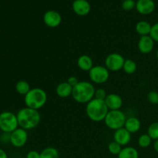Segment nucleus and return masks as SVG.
<instances>
[{"mask_svg":"<svg viewBox=\"0 0 158 158\" xmlns=\"http://www.w3.org/2000/svg\"><path fill=\"white\" fill-rule=\"evenodd\" d=\"M19 126L25 130H32L36 127L41 121V116L37 110L32 108H22L16 114Z\"/></svg>","mask_w":158,"mask_h":158,"instance_id":"f257e3e1","label":"nucleus"},{"mask_svg":"<svg viewBox=\"0 0 158 158\" xmlns=\"http://www.w3.org/2000/svg\"><path fill=\"white\" fill-rule=\"evenodd\" d=\"M0 158H8V155L4 150L0 148Z\"/></svg>","mask_w":158,"mask_h":158,"instance_id":"473e14b6","label":"nucleus"},{"mask_svg":"<svg viewBox=\"0 0 158 158\" xmlns=\"http://www.w3.org/2000/svg\"><path fill=\"white\" fill-rule=\"evenodd\" d=\"M89 77L91 81L97 84H103L110 78V71L106 66H95L89 71Z\"/></svg>","mask_w":158,"mask_h":158,"instance_id":"0eeeda50","label":"nucleus"},{"mask_svg":"<svg viewBox=\"0 0 158 158\" xmlns=\"http://www.w3.org/2000/svg\"><path fill=\"white\" fill-rule=\"evenodd\" d=\"M154 43L155 42L150 35L140 36L137 44V48L141 53L148 54L154 49Z\"/></svg>","mask_w":158,"mask_h":158,"instance_id":"ddd939ff","label":"nucleus"},{"mask_svg":"<svg viewBox=\"0 0 158 158\" xmlns=\"http://www.w3.org/2000/svg\"><path fill=\"white\" fill-rule=\"evenodd\" d=\"M77 66L83 71H89L94 66L93 60L88 55H82L77 60Z\"/></svg>","mask_w":158,"mask_h":158,"instance_id":"a211bd4d","label":"nucleus"},{"mask_svg":"<svg viewBox=\"0 0 158 158\" xmlns=\"http://www.w3.org/2000/svg\"><path fill=\"white\" fill-rule=\"evenodd\" d=\"M15 89L18 94L26 96L31 89L30 85L25 80H20L15 84Z\"/></svg>","mask_w":158,"mask_h":158,"instance_id":"4be33fe9","label":"nucleus"},{"mask_svg":"<svg viewBox=\"0 0 158 158\" xmlns=\"http://www.w3.org/2000/svg\"><path fill=\"white\" fill-rule=\"evenodd\" d=\"M137 63L134 61L133 60H131V59H127V60H125L124 63H123V69L127 74H131L134 73L137 70Z\"/></svg>","mask_w":158,"mask_h":158,"instance_id":"5701e85b","label":"nucleus"},{"mask_svg":"<svg viewBox=\"0 0 158 158\" xmlns=\"http://www.w3.org/2000/svg\"><path fill=\"white\" fill-rule=\"evenodd\" d=\"M96 89L91 83L80 81L73 88L72 97L79 103H87L94 98Z\"/></svg>","mask_w":158,"mask_h":158,"instance_id":"f03ea898","label":"nucleus"},{"mask_svg":"<svg viewBox=\"0 0 158 158\" xmlns=\"http://www.w3.org/2000/svg\"><path fill=\"white\" fill-rule=\"evenodd\" d=\"M106 90L103 88H99V89H96L95 91V95H94V98H97L98 100H104L106 99Z\"/></svg>","mask_w":158,"mask_h":158,"instance_id":"c85d7f7f","label":"nucleus"},{"mask_svg":"<svg viewBox=\"0 0 158 158\" xmlns=\"http://www.w3.org/2000/svg\"><path fill=\"white\" fill-rule=\"evenodd\" d=\"M73 9L78 15L84 16L89 13L91 6L87 0H75L73 2Z\"/></svg>","mask_w":158,"mask_h":158,"instance_id":"4468645a","label":"nucleus"},{"mask_svg":"<svg viewBox=\"0 0 158 158\" xmlns=\"http://www.w3.org/2000/svg\"><path fill=\"white\" fill-rule=\"evenodd\" d=\"M148 134L152 140H158V122L152 123L148 129Z\"/></svg>","mask_w":158,"mask_h":158,"instance_id":"393cba45","label":"nucleus"},{"mask_svg":"<svg viewBox=\"0 0 158 158\" xmlns=\"http://www.w3.org/2000/svg\"><path fill=\"white\" fill-rule=\"evenodd\" d=\"M136 7V2L134 0H124L122 3V8L125 11H131Z\"/></svg>","mask_w":158,"mask_h":158,"instance_id":"cd10ccee","label":"nucleus"},{"mask_svg":"<svg viewBox=\"0 0 158 158\" xmlns=\"http://www.w3.org/2000/svg\"><path fill=\"white\" fill-rule=\"evenodd\" d=\"M73 86H70L67 82H63L58 84L56 88V93L60 98H67L69 96H72Z\"/></svg>","mask_w":158,"mask_h":158,"instance_id":"f3484780","label":"nucleus"},{"mask_svg":"<svg viewBox=\"0 0 158 158\" xmlns=\"http://www.w3.org/2000/svg\"><path fill=\"white\" fill-rule=\"evenodd\" d=\"M26 158H40V153L36 151H31L26 154Z\"/></svg>","mask_w":158,"mask_h":158,"instance_id":"2f4dec72","label":"nucleus"},{"mask_svg":"<svg viewBox=\"0 0 158 158\" xmlns=\"http://www.w3.org/2000/svg\"><path fill=\"white\" fill-rule=\"evenodd\" d=\"M125 59L122 55L117 52L110 53L106 56L105 60V66L109 71L117 72L123 69Z\"/></svg>","mask_w":158,"mask_h":158,"instance_id":"6e6552de","label":"nucleus"},{"mask_svg":"<svg viewBox=\"0 0 158 158\" xmlns=\"http://www.w3.org/2000/svg\"><path fill=\"white\" fill-rule=\"evenodd\" d=\"M47 101V94L41 88H32L25 96L24 102L26 107L37 110L43 107Z\"/></svg>","mask_w":158,"mask_h":158,"instance_id":"20e7f679","label":"nucleus"},{"mask_svg":"<svg viewBox=\"0 0 158 158\" xmlns=\"http://www.w3.org/2000/svg\"><path fill=\"white\" fill-rule=\"evenodd\" d=\"M154 149L156 152L158 153V140H154Z\"/></svg>","mask_w":158,"mask_h":158,"instance_id":"72a5a7b5","label":"nucleus"},{"mask_svg":"<svg viewBox=\"0 0 158 158\" xmlns=\"http://www.w3.org/2000/svg\"><path fill=\"white\" fill-rule=\"evenodd\" d=\"M118 158H139V154L137 149L133 147H125L122 148Z\"/></svg>","mask_w":158,"mask_h":158,"instance_id":"aec40b11","label":"nucleus"},{"mask_svg":"<svg viewBox=\"0 0 158 158\" xmlns=\"http://www.w3.org/2000/svg\"><path fill=\"white\" fill-rule=\"evenodd\" d=\"M136 9L141 15H149L155 9L154 0H138L136 2Z\"/></svg>","mask_w":158,"mask_h":158,"instance_id":"f8f14e48","label":"nucleus"},{"mask_svg":"<svg viewBox=\"0 0 158 158\" xmlns=\"http://www.w3.org/2000/svg\"><path fill=\"white\" fill-rule=\"evenodd\" d=\"M147 98L151 104H158V93L156 91H150L148 94Z\"/></svg>","mask_w":158,"mask_h":158,"instance_id":"bb28decb","label":"nucleus"},{"mask_svg":"<svg viewBox=\"0 0 158 158\" xmlns=\"http://www.w3.org/2000/svg\"><path fill=\"white\" fill-rule=\"evenodd\" d=\"M114 140L122 147L127 146L131 140V134L124 127L115 131L114 134Z\"/></svg>","mask_w":158,"mask_h":158,"instance_id":"2eb2a0df","label":"nucleus"},{"mask_svg":"<svg viewBox=\"0 0 158 158\" xmlns=\"http://www.w3.org/2000/svg\"><path fill=\"white\" fill-rule=\"evenodd\" d=\"M43 22L46 26L50 28L58 27L61 24V15L56 11L49 10L45 12L43 15Z\"/></svg>","mask_w":158,"mask_h":158,"instance_id":"9d476101","label":"nucleus"},{"mask_svg":"<svg viewBox=\"0 0 158 158\" xmlns=\"http://www.w3.org/2000/svg\"><path fill=\"white\" fill-rule=\"evenodd\" d=\"M40 158H59V152L56 148L48 147L40 152Z\"/></svg>","mask_w":158,"mask_h":158,"instance_id":"412c9836","label":"nucleus"},{"mask_svg":"<svg viewBox=\"0 0 158 158\" xmlns=\"http://www.w3.org/2000/svg\"><path fill=\"white\" fill-rule=\"evenodd\" d=\"M108 112L109 110L104 100L94 98L89 103H86V114L92 121H103Z\"/></svg>","mask_w":158,"mask_h":158,"instance_id":"7ed1b4c3","label":"nucleus"},{"mask_svg":"<svg viewBox=\"0 0 158 158\" xmlns=\"http://www.w3.org/2000/svg\"><path fill=\"white\" fill-rule=\"evenodd\" d=\"M19 127L16 115L9 111L0 114V130L6 134H11Z\"/></svg>","mask_w":158,"mask_h":158,"instance_id":"423d86ee","label":"nucleus"},{"mask_svg":"<svg viewBox=\"0 0 158 158\" xmlns=\"http://www.w3.org/2000/svg\"><path fill=\"white\" fill-rule=\"evenodd\" d=\"M141 127V123L140 120L135 117H131L127 118L124 124V128L131 134H134L140 131Z\"/></svg>","mask_w":158,"mask_h":158,"instance_id":"dca6fc26","label":"nucleus"},{"mask_svg":"<svg viewBox=\"0 0 158 158\" xmlns=\"http://www.w3.org/2000/svg\"><path fill=\"white\" fill-rule=\"evenodd\" d=\"M66 82H67L70 86H72L73 87V86H75L80 81H79V80L77 78V77L72 76V77H69V78L67 79V81Z\"/></svg>","mask_w":158,"mask_h":158,"instance_id":"7c9ffc66","label":"nucleus"},{"mask_svg":"<svg viewBox=\"0 0 158 158\" xmlns=\"http://www.w3.org/2000/svg\"><path fill=\"white\" fill-rule=\"evenodd\" d=\"M28 140V134L26 130L23 128H17L10 134L9 141L15 148H23Z\"/></svg>","mask_w":158,"mask_h":158,"instance_id":"1a4fd4ad","label":"nucleus"},{"mask_svg":"<svg viewBox=\"0 0 158 158\" xmlns=\"http://www.w3.org/2000/svg\"><path fill=\"white\" fill-rule=\"evenodd\" d=\"M122 148H122L121 145H120L118 143L114 141V140L110 142L108 144V151L113 155H118L120 153V151H121Z\"/></svg>","mask_w":158,"mask_h":158,"instance_id":"a878e982","label":"nucleus"},{"mask_svg":"<svg viewBox=\"0 0 158 158\" xmlns=\"http://www.w3.org/2000/svg\"><path fill=\"white\" fill-rule=\"evenodd\" d=\"M126 120V115L120 110H109L104 119V123L109 129L115 131L120 128L124 127Z\"/></svg>","mask_w":158,"mask_h":158,"instance_id":"39448f33","label":"nucleus"},{"mask_svg":"<svg viewBox=\"0 0 158 158\" xmlns=\"http://www.w3.org/2000/svg\"><path fill=\"white\" fill-rule=\"evenodd\" d=\"M151 26L148 22L147 21H140L137 23L135 26V29L137 33L140 36H144V35H149L151 33Z\"/></svg>","mask_w":158,"mask_h":158,"instance_id":"6ab92c4d","label":"nucleus"},{"mask_svg":"<svg viewBox=\"0 0 158 158\" xmlns=\"http://www.w3.org/2000/svg\"><path fill=\"white\" fill-rule=\"evenodd\" d=\"M109 110H118L123 106V99L117 94H110L104 100Z\"/></svg>","mask_w":158,"mask_h":158,"instance_id":"9b49d317","label":"nucleus"},{"mask_svg":"<svg viewBox=\"0 0 158 158\" xmlns=\"http://www.w3.org/2000/svg\"><path fill=\"white\" fill-rule=\"evenodd\" d=\"M152 139L151 138L148 134H142L139 137L138 140H137V143H138L139 147L142 148H147L152 143Z\"/></svg>","mask_w":158,"mask_h":158,"instance_id":"b1692460","label":"nucleus"},{"mask_svg":"<svg viewBox=\"0 0 158 158\" xmlns=\"http://www.w3.org/2000/svg\"><path fill=\"white\" fill-rule=\"evenodd\" d=\"M157 60H158V50H157Z\"/></svg>","mask_w":158,"mask_h":158,"instance_id":"f704fd0d","label":"nucleus"},{"mask_svg":"<svg viewBox=\"0 0 158 158\" xmlns=\"http://www.w3.org/2000/svg\"><path fill=\"white\" fill-rule=\"evenodd\" d=\"M149 35L154 40V42L158 43V23L153 25Z\"/></svg>","mask_w":158,"mask_h":158,"instance_id":"c756f323","label":"nucleus"}]
</instances>
